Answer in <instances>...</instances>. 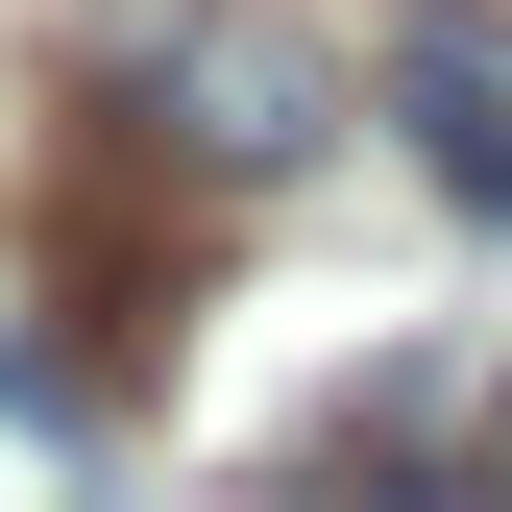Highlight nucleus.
Instances as JSON below:
<instances>
[{
    "instance_id": "1",
    "label": "nucleus",
    "mask_w": 512,
    "mask_h": 512,
    "mask_svg": "<svg viewBox=\"0 0 512 512\" xmlns=\"http://www.w3.org/2000/svg\"><path fill=\"white\" fill-rule=\"evenodd\" d=\"M74 98L122 122V147H171L196 196H293V171L342 147V74H317L293 0H122Z\"/></svg>"
},
{
    "instance_id": "2",
    "label": "nucleus",
    "mask_w": 512,
    "mask_h": 512,
    "mask_svg": "<svg viewBox=\"0 0 512 512\" xmlns=\"http://www.w3.org/2000/svg\"><path fill=\"white\" fill-rule=\"evenodd\" d=\"M220 220H244V196H196L171 147H122L98 98L49 122V293L98 317V391H147V366L196 342V293H220Z\"/></svg>"
},
{
    "instance_id": "3",
    "label": "nucleus",
    "mask_w": 512,
    "mask_h": 512,
    "mask_svg": "<svg viewBox=\"0 0 512 512\" xmlns=\"http://www.w3.org/2000/svg\"><path fill=\"white\" fill-rule=\"evenodd\" d=\"M366 98L415 122V171L464 220H512V0H391L366 25Z\"/></svg>"
},
{
    "instance_id": "4",
    "label": "nucleus",
    "mask_w": 512,
    "mask_h": 512,
    "mask_svg": "<svg viewBox=\"0 0 512 512\" xmlns=\"http://www.w3.org/2000/svg\"><path fill=\"white\" fill-rule=\"evenodd\" d=\"M464 488H488V512H512V391H488V415H464Z\"/></svg>"
}]
</instances>
